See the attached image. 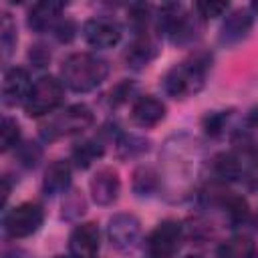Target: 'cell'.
<instances>
[{
  "mask_svg": "<svg viewBox=\"0 0 258 258\" xmlns=\"http://www.w3.org/2000/svg\"><path fill=\"white\" fill-rule=\"evenodd\" d=\"M103 155V145L99 141H93V139H85V141H79L75 147H73V161L79 165V167H89L97 157Z\"/></svg>",
  "mask_w": 258,
  "mask_h": 258,
  "instance_id": "18",
  "label": "cell"
},
{
  "mask_svg": "<svg viewBox=\"0 0 258 258\" xmlns=\"http://www.w3.org/2000/svg\"><path fill=\"white\" fill-rule=\"evenodd\" d=\"M181 224L175 220H163L147 238L149 258H173L181 246Z\"/></svg>",
  "mask_w": 258,
  "mask_h": 258,
  "instance_id": "6",
  "label": "cell"
},
{
  "mask_svg": "<svg viewBox=\"0 0 258 258\" xmlns=\"http://www.w3.org/2000/svg\"><path fill=\"white\" fill-rule=\"evenodd\" d=\"M240 137L244 141V149H258V109L250 111L246 117V129L240 131Z\"/></svg>",
  "mask_w": 258,
  "mask_h": 258,
  "instance_id": "23",
  "label": "cell"
},
{
  "mask_svg": "<svg viewBox=\"0 0 258 258\" xmlns=\"http://www.w3.org/2000/svg\"><path fill=\"white\" fill-rule=\"evenodd\" d=\"M222 206H224V212H226L228 220L234 226L246 222V218H248V204H246V200H242L238 196H224L222 198Z\"/></svg>",
  "mask_w": 258,
  "mask_h": 258,
  "instance_id": "21",
  "label": "cell"
},
{
  "mask_svg": "<svg viewBox=\"0 0 258 258\" xmlns=\"http://www.w3.org/2000/svg\"><path fill=\"white\" fill-rule=\"evenodd\" d=\"M91 123H93V113L87 105H71L62 113L54 115L46 125H42L40 135L52 141V139L67 137L73 133H81L87 127H91Z\"/></svg>",
  "mask_w": 258,
  "mask_h": 258,
  "instance_id": "3",
  "label": "cell"
},
{
  "mask_svg": "<svg viewBox=\"0 0 258 258\" xmlns=\"http://www.w3.org/2000/svg\"><path fill=\"white\" fill-rule=\"evenodd\" d=\"M119 175L115 169H99L93 179H91V194H93V200L99 204V206H109L117 200L119 196Z\"/></svg>",
  "mask_w": 258,
  "mask_h": 258,
  "instance_id": "11",
  "label": "cell"
},
{
  "mask_svg": "<svg viewBox=\"0 0 258 258\" xmlns=\"http://www.w3.org/2000/svg\"><path fill=\"white\" fill-rule=\"evenodd\" d=\"M210 67L208 54H194L191 58L171 67L163 77V89L171 97H189L198 93L206 83V73Z\"/></svg>",
  "mask_w": 258,
  "mask_h": 258,
  "instance_id": "2",
  "label": "cell"
},
{
  "mask_svg": "<svg viewBox=\"0 0 258 258\" xmlns=\"http://www.w3.org/2000/svg\"><path fill=\"white\" fill-rule=\"evenodd\" d=\"M252 10H254V12H258V0H256V2H252Z\"/></svg>",
  "mask_w": 258,
  "mask_h": 258,
  "instance_id": "33",
  "label": "cell"
},
{
  "mask_svg": "<svg viewBox=\"0 0 258 258\" xmlns=\"http://www.w3.org/2000/svg\"><path fill=\"white\" fill-rule=\"evenodd\" d=\"M117 147H119L121 157H135L149 149V141L143 137H137V135H123L117 141Z\"/></svg>",
  "mask_w": 258,
  "mask_h": 258,
  "instance_id": "22",
  "label": "cell"
},
{
  "mask_svg": "<svg viewBox=\"0 0 258 258\" xmlns=\"http://www.w3.org/2000/svg\"><path fill=\"white\" fill-rule=\"evenodd\" d=\"M228 8V2H218V0H206V2H196V10L204 18H216Z\"/></svg>",
  "mask_w": 258,
  "mask_h": 258,
  "instance_id": "26",
  "label": "cell"
},
{
  "mask_svg": "<svg viewBox=\"0 0 258 258\" xmlns=\"http://www.w3.org/2000/svg\"><path fill=\"white\" fill-rule=\"evenodd\" d=\"M20 139V127L14 119L10 117H4L2 119V137H0V143H2V151H8L10 147H14Z\"/></svg>",
  "mask_w": 258,
  "mask_h": 258,
  "instance_id": "24",
  "label": "cell"
},
{
  "mask_svg": "<svg viewBox=\"0 0 258 258\" xmlns=\"http://www.w3.org/2000/svg\"><path fill=\"white\" fill-rule=\"evenodd\" d=\"M147 18H149V8L143 6V4H135V6L131 8V12H129V22H131L137 30H141V28L147 26Z\"/></svg>",
  "mask_w": 258,
  "mask_h": 258,
  "instance_id": "27",
  "label": "cell"
},
{
  "mask_svg": "<svg viewBox=\"0 0 258 258\" xmlns=\"http://www.w3.org/2000/svg\"><path fill=\"white\" fill-rule=\"evenodd\" d=\"M185 258H202V256H196V254H189V256H185Z\"/></svg>",
  "mask_w": 258,
  "mask_h": 258,
  "instance_id": "34",
  "label": "cell"
},
{
  "mask_svg": "<svg viewBox=\"0 0 258 258\" xmlns=\"http://www.w3.org/2000/svg\"><path fill=\"white\" fill-rule=\"evenodd\" d=\"M60 101H62V83L50 75H44L32 85L24 101V111L28 117H42L54 111L60 105Z\"/></svg>",
  "mask_w": 258,
  "mask_h": 258,
  "instance_id": "4",
  "label": "cell"
},
{
  "mask_svg": "<svg viewBox=\"0 0 258 258\" xmlns=\"http://www.w3.org/2000/svg\"><path fill=\"white\" fill-rule=\"evenodd\" d=\"M71 183V165L69 161H62V159H56L52 161L46 171H44V181H42V187L48 196H56V194H62Z\"/></svg>",
  "mask_w": 258,
  "mask_h": 258,
  "instance_id": "15",
  "label": "cell"
},
{
  "mask_svg": "<svg viewBox=\"0 0 258 258\" xmlns=\"http://www.w3.org/2000/svg\"><path fill=\"white\" fill-rule=\"evenodd\" d=\"M155 56H157V48H155V44H153L151 40H147V38L135 40V42L127 48V52H125V60H127V64L133 67V69H141V67L149 64Z\"/></svg>",
  "mask_w": 258,
  "mask_h": 258,
  "instance_id": "16",
  "label": "cell"
},
{
  "mask_svg": "<svg viewBox=\"0 0 258 258\" xmlns=\"http://www.w3.org/2000/svg\"><path fill=\"white\" fill-rule=\"evenodd\" d=\"M75 22L73 20H60L56 26H54V34L60 42H71L75 38Z\"/></svg>",
  "mask_w": 258,
  "mask_h": 258,
  "instance_id": "29",
  "label": "cell"
},
{
  "mask_svg": "<svg viewBox=\"0 0 258 258\" xmlns=\"http://www.w3.org/2000/svg\"><path fill=\"white\" fill-rule=\"evenodd\" d=\"M30 79L28 73L20 67H12L4 73V81H2V101L8 107H14L22 101H26L28 93H30Z\"/></svg>",
  "mask_w": 258,
  "mask_h": 258,
  "instance_id": "10",
  "label": "cell"
},
{
  "mask_svg": "<svg viewBox=\"0 0 258 258\" xmlns=\"http://www.w3.org/2000/svg\"><path fill=\"white\" fill-rule=\"evenodd\" d=\"M40 155H42V151L36 143H26L18 149V157H20V163L24 167H34L40 161Z\"/></svg>",
  "mask_w": 258,
  "mask_h": 258,
  "instance_id": "25",
  "label": "cell"
},
{
  "mask_svg": "<svg viewBox=\"0 0 258 258\" xmlns=\"http://www.w3.org/2000/svg\"><path fill=\"white\" fill-rule=\"evenodd\" d=\"M109 75V62L97 54L77 52L62 60L60 77L64 85L77 93H87L99 87Z\"/></svg>",
  "mask_w": 258,
  "mask_h": 258,
  "instance_id": "1",
  "label": "cell"
},
{
  "mask_svg": "<svg viewBox=\"0 0 258 258\" xmlns=\"http://www.w3.org/2000/svg\"><path fill=\"white\" fill-rule=\"evenodd\" d=\"M85 40L95 48H111L121 40V28L109 18H91L83 26Z\"/></svg>",
  "mask_w": 258,
  "mask_h": 258,
  "instance_id": "8",
  "label": "cell"
},
{
  "mask_svg": "<svg viewBox=\"0 0 258 258\" xmlns=\"http://www.w3.org/2000/svg\"><path fill=\"white\" fill-rule=\"evenodd\" d=\"M252 28V16L248 10L240 8V10H234L226 16L222 28H220V42L224 44H234V42H240Z\"/></svg>",
  "mask_w": 258,
  "mask_h": 258,
  "instance_id": "13",
  "label": "cell"
},
{
  "mask_svg": "<svg viewBox=\"0 0 258 258\" xmlns=\"http://www.w3.org/2000/svg\"><path fill=\"white\" fill-rule=\"evenodd\" d=\"M8 191H10V183H8V177H4V179H2V206H4L6 200H8Z\"/></svg>",
  "mask_w": 258,
  "mask_h": 258,
  "instance_id": "32",
  "label": "cell"
},
{
  "mask_svg": "<svg viewBox=\"0 0 258 258\" xmlns=\"http://www.w3.org/2000/svg\"><path fill=\"white\" fill-rule=\"evenodd\" d=\"M254 242L246 236H234L218 250V258H254Z\"/></svg>",
  "mask_w": 258,
  "mask_h": 258,
  "instance_id": "17",
  "label": "cell"
},
{
  "mask_svg": "<svg viewBox=\"0 0 258 258\" xmlns=\"http://www.w3.org/2000/svg\"><path fill=\"white\" fill-rule=\"evenodd\" d=\"M256 230H258V214H256Z\"/></svg>",
  "mask_w": 258,
  "mask_h": 258,
  "instance_id": "35",
  "label": "cell"
},
{
  "mask_svg": "<svg viewBox=\"0 0 258 258\" xmlns=\"http://www.w3.org/2000/svg\"><path fill=\"white\" fill-rule=\"evenodd\" d=\"M214 171L222 179H236L242 173V165H240L238 157H234L230 153H220L214 157Z\"/></svg>",
  "mask_w": 258,
  "mask_h": 258,
  "instance_id": "20",
  "label": "cell"
},
{
  "mask_svg": "<svg viewBox=\"0 0 258 258\" xmlns=\"http://www.w3.org/2000/svg\"><path fill=\"white\" fill-rule=\"evenodd\" d=\"M42 208L34 202H24L4 216V230L12 238H26L42 226Z\"/></svg>",
  "mask_w": 258,
  "mask_h": 258,
  "instance_id": "5",
  "label": "cell"
},
{
  "mask_svg": "<svg viewBox=\"0 0 258 258\" xmlns=\"http://www.w3.org/2000/svg\"><path fill=\"white\" fill-rule=\"evenodd\" d=\"M30 60L34 62V67H44L48 60H50V52L44 50L42 46H32V50L28 52Z\"/></svg>",
  "mask_w": 258,
  "mask_h": 258,
  "instance_id": "31",
  "label": "cell"
},
{
  "mask_svg": "<svg viewBox=\"0 0 258 258\" xmlns=\"http://www.w3.org/2000/svg\"><path fill=\"white\" fill-rule=\"evenodd\" d=\"M226 119H228L226 113H210V115L204 119V129H206L210 135H218V133L224 129Z\"/></svg>",
  "mask_w": 258,
  "mask_h": 258,
  "instance_id": "28",
  "label": "cell"
},
{
  "mask_svg": "<svg viewBox=\"0 0 258 258\" xmlns=\"http://www.w3.org/2000/svg\"><path fill=\"white\" fill-rule=\"evenodd\" d=\"M64 4L58 0H42L38 4L32 6V10L28 12V26L36 32H44L50 26L58 24V16L62 12Z\"/></svg>",
  "mask_w": 258,
  "mask_h": 258,
  "instance_id": "14",
  "label": "cell"
},
{
  "mask_svg": "<svg viewBox=\"0 0 258 258\" xmlns=\"http://www.w3.org/2000/svg\"><path fill=\"white\" fill-rule=\"evenodd\" d=\"M139 220L131 214H117L109 222V240L117 250H129L139 240Z\"/></svg>",
  "mask_w": 258,
  "mask_h": 258,
  "instance_id": "7",
  "label": "cell"
},
{
  "mask_svg": "<svg viewBox=\"0 0 258 258\" xmlns=\"http://www.w3.org/2000/svg\"><path fill=\"white\" fill-rule=\"evenodd\" d=\"M54 258H64V256H54Z\"/></svg>",
  "mask_w": 258,
  "mask_h": 258,
  "instance_id": "36",
  "label": "cell"
},
{
  "mask_svg": "<svg viewBox=\"0 0 258 258\" xmlns=\"http://www.w3.org/2000/svg\"><path fill=\"white\" fill-rule=\"evenodd\" d=\"M99 244L101 236L95 222L77 226L69 238V250L75 258H95V254L99 252Z\"/></svg>",
  "mask_w": 258,
  "mask_h": 258,
  "instance_id": "9",
  "label": "cell"
},
{
  "mask_svg": "<svg viewBox=\"0 0 258 258\" xmlns=\"http://www.w3.org/2000/svg\"><path fill=\"white\" fill-rule=\"evenodd\" d=\"M165 117V105L151 97V95H145V97H139L133 107H131V119L139 125V127H153L157 125L161 119Z\"/></svg>",
  "mask_w": 258,
  "mask_h": 258,
  "instance_id": "12",
  "label": "cell"
},
{
  "mask_svg": "<svg viewBox=\"0 0 258 258\" xmlns=\"http://www.w3.org/2000/svg\"><path fill=\"white\" fill-rule=\"evenodd\" d=\"M131 83H121L111 91V105H121L123 101H127L129 93H131Z\"/></svg>",
  "mask_w": 258,
  "mask_h": 258,
  "instance_id": "30",
  "label": "cell"
},
{
  "mask_svg": "<svg viewBox=\"0 0 258 258\" xmlns=\"http://www.w3.org/2000/svg\"><path fill=\"white\" fill-rule=\"evenodd\" d=\"M159 179H157V173L155 169L151 167H137L133 171V191L137 196H149L155 191Z\"/></svg>",
  "mask_w": 258,
  "mask_h": 258,
  "instance_id": "19",
  "label": "cell"
}]
</instances>
